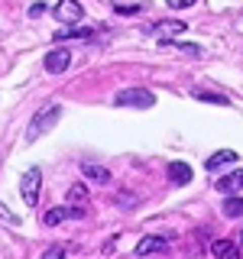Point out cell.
Instances as JSON below:
<instances>
[{
    "label": "cell",
    "mask_w": 243,
    "mask_h": 259,
    "mask_svg": "<svg viewBox=\"0 0 243 259\" xmlns=\"http://www.w3.org/2000/svg\"><path fill=\"white\" fill-rule=\"evenodd\" d=\"M211 253H214V259H240L237 243H230V240H214L211 243Z\"/></svg>",
    "instance_id": "8"
},
{
    "label": "cell",
    "mask_w": 243,
    "mask_h": 259,
    "mask_svg": "<svg viewBox=\"0 0 243 259\" xmlns=\"http://www.w3.org/2000/svg\"><path fill=\"white\" fill-rule=\"evenodd\" d=\"M217 191H224V194L243 191V168H240V172H230V175H224V178H217Z\"/></svg>",
    "instance_id": "9"
},
{
    "label": "cell",
    "mask_w": 243,
    "mask_h": 259,
    "mask_svg": "<svg viewBox=\"0 0 243 259\" xmlns=\"http://www.w3.org/2000/svg\"><path fill=\"white\" fill-rule=\"evenodd\" d=\"M59 117H62V107H59V104H46L43 110H36V117H32L29 126H26V143H36L43 133H49Z\"/></svg>",
    "instance_id": "1"
},
{
    "label": "cell",
    "mask_w": 243,
    "mask_h": 259,
    "mask_svg": "<svg viewBox=\"0 0 243 259\" xmlns=\"http://www.w3.org/2000/svg\"><path fill=\"white\" fill-rule=\"evenodd\" d=\"M240 243H243V230H240Z\"/></svg>",
    "instance_id": "20"
},
{
    "label": "cell",
    "mask_w": 243,
    "mask_h": 259,
    "mask_svg": "<svg viewBox=\"0 0 243 259\" xmlns=\"http://www.w3.org/2000/svg\"><path fill=\"white\" fill-rule=\"evenodd\" d=\"M166 52H182V55H201V46H188V42H175V39H162L159 42Z\"/></svg>",
    "instance_id": "12"
},
{
    "label": "cell",
    "mask_w": 243,
    "mask_h": 259,
    "mask_svg": "<svg viewBox=\"0 0 243 259\" xmlns=\"http://www.w3.org/2000/svg\"><path fill=\"white\" fill-rule=\"evenodd\" d=\"M194 97H198V101H208V104H227V97L211 94V91H201V88H194Z\"/></svg>",
    "instance_id": "17"
},
{
    "label": "cell",
    "mask_w": 243,
    "mask_h": 259,
    "mask_svg": "<svg viewBox=\"0 0 243 259\" xmlns=\"http://www.w3.org/2000/svg\"><path fill=\"white\" fill-rule=\"evenodd\" d=\"M169 246L166 237H143L136 243V256H152V253H162V249Z\"/></svg>",
    "instance_id": "7"
},
{
    "label": "cell",
    "mask_w": 243,
    "mask_h": 259,
    "mask_svg": "<svg viewBox=\"0 0 243 259\" xmlns=\"http://www.w3.org/2000/svg\"><path fill=\"white\" fill-rule=\"evenodd\" d=\"M68 65H71V49H52V52H46V71L49 75H62Z\"/></svg>",
    "instance_id": "4"
},
{
    "label": "cell",
    "mask_w": 243,
    "mask_h": 259,
    "mask_svg": "<svg viewBox=\"0 0 243 259\" xmlns=\"http://www.w3.org/2000/svg\"><path fill=\"white\" fill-rule=\"evenodd\" d=\"M185 29H188V23H182V20H159L152 26V32H159V36H178Z\"/></svg>",
    "instance_id": "11"
},
{
    "label": "cell",
    "mask_w": 243,
    "mask_h": 259,
    "mask_svg": "<svg viewBox=\"0 0 243 259\" xmlns=\"http://www.w3.org/2000/svg\"><path fill=\"white\" fill-rule=\"evenodd\" d=\"M43 259H65V246H52V249H46V256Z\"/></svg>",
    "instance_id": "18"
},
{
    "label": "cell",
    "mask_w": 243,
    "mask_h": 259,
    "mask_svg": "<svg viewBox=\"0 0 243 259\" xmlns=\"http://www.w3.org/2000/svg\"><path fill=\"white\" fill-rule=\"evenodd\" d=\"M55 16H59L62 23H78L81 16H85V10H81L78 0H59V7H55Z\"/></svg>",
    "instance_id": "5"
},
{
    "label": "cell",
    "mask_w": 243,
    "mask_h": 259,
    "mask_svg": "<svg viewBox=\"0 0 243 259\" xmlns=\"http://www.w3.org/2000/svg\"><path fill=\"white\" fill-rule=\"evenodd\" d=\"M224 217H243V198H237V194H227L224 201Z\"/></svg>",
    "instance_id": "15"
},
{
    "label": "cell",
    "mask_w": 243,
    "mask_h": 259,
    "mask_svg": "<svg viewBox=\"0 0 243 259\" xmlns=\"http://www.w3.org/2000/svg\"><path fill=\"white\" fill-rule=\"evenodd\" d=\"M68 201H71V204H85V201H88V188H85V185H71V188H68Z\"/></svg>",
    "instance_id": "16"
},
{
    "label": "cell",
    "mask_w": 243,
    "mask_h": 259,
    "mask_svg": "<svg viewBox=\"0 0 243 259\" xmlns=\"http://www.w3.org/2000/svg\"><path fill=\"white\" fill-rule=\"evenodd\" d=\"M169 7H172V10H185V7H191L194 0H166Z\"/></svg>",
    "instance_id": "19"
},
{
    "label": "cell",
    "mask_w": 243,
    "mask_h": 259,
    "mask_svg": "<svg viewBox=\"0 0 243 259\" xmlns=\"http://www.w3.org/2000/svg\"><path fill=\"white\" fill-rule=\"evenodd\" d=\"M169 178H172L175 185H188L191 182V168L185 165V162H172V165H169Z\"/></svg>",
    "instance_id": "13"
},
{
    "label": "cell",
    "mask_w": 243,
    "mask_h": 259,
    "mask_svg": "<svg viewBox=\"0 0 243 259\" xmlns=\"http://www.w3.org/2000/svg\"><path fill=\"white\" fill-rule=\"evenodd\" d=\"M81 172H85V178H91V182H97V185H110V172L104 165H97V162H85Z\"/></svg>",
    "instance_id": "10"
},
{
    "label": "cell",
    "mask_w": 243,
    "mask_h": 259,
    "mask_svg": "<svg viewBox=\"0 0 243 259\" xmlns=\"http://www.w3.org/2000/svg\"><path fill=\"white\" fill-rule=\"evenodd\" d=\"M113 101H117L120 107H152V104H156V94L146 91V88H127V91H120Z\"/></svg>",
    "instance_id": "2"
},
{
    "label": "cell",
    "mask_w": 243,
    "mask_h": 259,
    "mask_svg": "<svg viewBox=\"0 0 243 259\" xmlns=\"http://www.w3.org/2000/svg\"><path fill=\"white\" fill-rule=\"evenodd\" d=\"M39 185H43V172L39 168H26L20 178V191H23V201H26V207H36L39 201Z\"/></svg>",
    "instance_id": "3"
},
{
    "label": "cell",
    "mask_w": 243,
    "mask_h": 259,
    "mask_svg": "<svg viewBox=\"0 0 243 259\" xmlns=\"http://www.w3.org/2000/svg\"><path fill=\"white\" fill-rule=\"evenodd\" d=\"M81 214H85L81 207H52V210H46V214H43V224L46 227H55V224L68 221V217H81Z\"/></svg>",
    "instance_id": "6"
},
{
    "label": "cell",
    "mask_w": 243,
    "mask_h": 259,
    "mask_svg": "<svg viewBox=\"0 0 243 259\" xmlns=\"http://www.w3.org/2000/svg\"><path fill=\"white\" fill-rule=\"evenodd\" d=\"M230 162H237V152H233V149H221V152H214V156L208 159V168H221V165H230Z\"/></svg>",
    "instance_id": "14"
}]
</instances>
